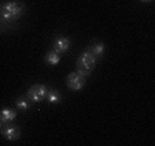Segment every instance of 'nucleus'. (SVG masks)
Instances as JSON below:
<instances>
[{
	"mask_svg": "<svg viewBox=\"0 0 155 146\" xmlns=\"http://www.w3.org/2000/svg\"><path fill=\"white\" fill-rule=\"evenodd\" d=\"M45 98H47V101L51 102V104H58L62 100V96H61V93L56 90H48L47 94H45Z\"/></svg>",
	"mask_w": 155,
	"mask_h": 146,
	"instance_id": "obj_10",
	"label": "nucleus"
},
{
	"mask_svg": "<svg viewBox=\"0 0 155 146\" xmlns=\"http://www.w3.org/2000/svg\"><path fill=\"white\" fill-rule=\"evenodd\" d=\"M143 3H150V2H152V0H141Z\"/></svg>",
	"mask_w": 155,
	"mask_h": 146,
	"instance_id": "obj_13",
	"label": "nucleus"
},
{
	"mask_svg": "<svg viewBox=\"0 0 155 146\" xmlns=\"http://www.w3.org/2000/svg\"><path fill=\"white\" fill-rule=\"evenodd\" d=\"M45 61H47L48 64H51V66H56L61 61V55L59 53H56L55 51H51V52H48L47 55H45Z\"/></svg>",
	"mask_w": 155,
	"mask_h": 146,
	"instance_id": "obj_9",
	"label": "nucleus"
},
{
	"mask_svg": "<svg viewBox=\"0 0 155 146\" xmlns=\"http://www.w3.org/2000/svg\"><path fill=\"white\" fill-rule=\"evenodd\" d=\"M15 104H17V108L21 109V111H28V109L30 108V104L28 102V100L24 98V97H19Z\"/></svg>",
	"mask_w": 155,
	"mask_h": 146,
	"instance_id": "obj_11",
	"label": "nucleus"
},
{
	"mask_svg": "<svg viewBox=\"0 0 155 146\" xmlns=\"http://www.w3.org/2000/svg\"><path fill=\"white\" fill-rule=\"evenodd\" d=\"M69 48H70V40L66 37H58L52 44V51H55L59 55L68 52Z\"/></svg>",
	"mask_w": 155,
	"mask_h": 146,
	"instance_id": "obj_5",
	"label": "nucleus"
},
{
	"mask_svg": "<svg viewBox=\"0 0 155 146\" xmlns=\"http://www.w3.org/2000/svg\"><path fill=\"white\" fill-rule=\"evenodd\" d=\"M2 127H3V122L0 120V130H2Z\"/></svg>",
	"mask_w": 155,
	"mask_h": 146,
	"instance_id": "obj_14",
	"label": "nucleus"
},
{
	"mask_svg": "<svg viewBox=\"0 0 155 146\" xmlns=\"http://www.w3.org/2000/svg\"><path fill=\"white\" fill-rule=\"evenodd\" d=\"M77 66L87 71H89V73H92V70H94L95 66H96V57H95L89 51H85L84 53H81V56H80L78 60H77Z\"/></svg>",
	"mask_w": 155,
	"mask_h": 146,
	"instance_id": "obj_3",
	"label": "nucleus"
},
{
	"mask_svg": "<svg viewBox=\"0 0 155 146\" xmlns=\"http://www.w3.org/2000/svg\"><path fill=\"white\" fill-rule=\"evenodd\" d=\"M25 14V6L19 2H7L0 6V18L6 22L18 20Z\"/></svg>",
	"mask_w": 155,
	"mask_h": 146,
	"instance_id": "obj_1",
	"label": "nucleus"
},
{
	"mask_svg": "<svg viewBox=\"0 0 155 146\" xmlns=\"http://www.w3.org/2000/svg\"><path fill=\"white\" fill-rule=\"evenodd\" d=\"M66 83H68V86L71 90H81L85 85V76L80 75L77 71H74V73L69 74Z\"/></svg>",
	"mask_w": 155,
	"mask_h": 146,
	"instance_id": "obj_4",
	"label": "nucleus"
},
{
	"mask_svg": "<svg viewBox=\"0 0 155 146\" xmlns=\"http://www.w3.org/2000/svg\"><path fill=\"white\" fill-rule=\"evenodd\" d=\"M17 117V112L14 109H10V108H3L0 111V120L3 123H10Z\"/></svg>",
	"mask_w": 155,
	"mask_h": 146,
	"instance_id": "obj_7",
	"label": "nucleus"
},
{
	"mask_svg": "<svg viewBox=\"0 0 155 146\" xmlns=\"http://www.w3.org/2000/svg\"><path fill=\"white\" fill-rule=\"evenodd\" d=\"M77 73L80 74V75H82V76H85V78H87V76H89L91 75V73H89V71H87V70H84V68H81V67H78V66H77Z\"/></svg>",
	"mask_w": 155,
	"mask_h": 146,
	"instance_id": "obj_12",
	"label": "nucleus"
},
{
	"mask_svg": "<svg viewBox=\"0 0 155 146\" xmlns=\"http://www.w3.org/2000/svg\"><path fill=\"white\" fill-rule=\"evenodd\" d=\"M104 49H106V47L103 42H95V44H92L91 47H89L88 51H89L95 57H102V56L104 55Z\"/></svg>",
	"mask_w": 155,
	"mask_h": 146,
	"instance_id": "obj_8",
	"label": "nucleus"
},
{
	"mask_svg": "<svg viewBox=\"0 0 155 146\" xmlns=\"http://www.w3.org/2000/svg\"><path fill=\"white\" fill-rule=\"evenodd\" d=\"M48 92V88L45 85H33L28 89V93H26V97L33 102H40L45 98V94Z\"/></svg>",
	"mask_w": 155,
	"mask_h": 146,
	"instance_id": "obj_2",
	"label": "nucleus"
},
{
	"mask_svg": "<svg viewBox=\"0 0 155 146\" xmlns=\"http://www.w3.org/2000/svg\"><path fill=\"white\" fill-rule=\"evenodd\" d=\"M2 135L8 141H17L21 135L19 127L18 126H7L4 129H2Z\"/></svg>",
	"mask_w": 155,
	"mask_h": 146,
	"instance_id": "obj_6",
	"label": "nucleus"
}]
</instances>
